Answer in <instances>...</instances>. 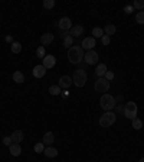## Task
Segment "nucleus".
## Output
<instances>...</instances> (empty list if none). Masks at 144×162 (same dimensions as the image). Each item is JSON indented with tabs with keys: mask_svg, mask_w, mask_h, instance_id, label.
I'll return each mask as SVG.
<instances>
[{
	"mask_svg": "<svg viewBox=\"0 0 144 162\" xmlns=\"http://www.w3.org/2000/svg\"><path fill=\"white\" fill-rule=\"evenodd\" d=\"M108 71L107 70V65L105 64H98L95 68V74L98 75V78H102V77H105V72Z\"/></svg>",
	"mask_w": 144,
	"mask_h": 162,
	"instance_id": "6ab92c4d",
	"label": "nucleus"
},
{
	"mask_svg": "<svg viewBox=\"0 0 144 162\" xmlns=\"http://www.w3.org/2000/svg\"><path fill=\"white\" fill-rule=\"evenodd\" d=\"M59 29L61 31H65L68 32L69 29H72V20H71L69 18H61V20H59Z\"/></svg>",
	"mask_w": 144,
	"mask_h": 162,
	"instance_id": "1a4fd4ad",
	"label": "nucleus"
},
{
	"mask_svg": "<svg viewBox=\"0 0 144 162\" xmlns=\"http://www.w3.org/2000/svg\"><path fill=\"white\" fill-rule=\"evenodd\" d=\"M55 64H56L55 57H53V55H46V57L43 58V64H42V65H43L46 70H51V68L55 67Z\"/></svg>",
	"mask_w": 144,
	"mask_h": 162,
	"instance_id": "9b49d317",
	"label": "nucleus"
},
{
	"mask_svg": "<svg viewBox=\"0 0 144 162\" xmlns=\"http://www.w3.org/2000/svg\"><path fill=\"white\" fill-rule=\"evenodd\" d=\"M68 59L71 64H79L84 59V49L81 46H71L68 49Z\"/></svg>",
	"mask_w": 144,
	"mask_h": 162,
	"instance_id": "f257e3e1",
	"label": "nucleus"
},
{
	"mask_svg": "<svg viewBox=\"0 0 144 162\" xmlns=\"http://www.w3.org/2000/svg\"><path fill=\"white\" fill-rule=\"evenodd\" d=\"M53 140H55L53 132H46V133L43 135V138H42V143H43L45 146H52Z\"/></svg>",
	"mask_w": 144,
	"mask_h": 162,
	"instance_id": "f8f14e48",
	"label": "nucleus"
},
{
	"mask_svg": "<svg viewBox=\"0 0 144 162\" xmlns=\"http://www.w3.org/2000/svg\"><path fill=\"white\" fill-rule=\"evenodd\" d=\"M69 33L72 35V38H79V36L84 33V26H81V25H75V26H72Z\"/></svg>",
	"mask_w": 144,
	"mask_h": 162,
	"instance_id": "2eb2a0df",
	"label": "nucleus"
},
{
	"mask_svg": "<svg viewBox=\"0 0 144 162\" xmlns=\"http://www.w3.org/2000/svg\"><path fill=\"white\" fill-rule=\"evenodd\" d=\"M10 138H12V140H13V143H20V142L25 139V135H23L22 130H14Z\"/></svg>",
	"mask_w": 144,
	"mask_h": 162,
	"instance_id": "4468645a",
	"label": "nucleus"
},
{
	"mask_svg": "<svg viewBox=\"0 0 144 162\" xmlns=\"http://www.w3.org/2000/svg\"><path fill=\"white\" fill-rule=\"evenodd\" d=\"M87 80H88V75L85 70H76L74 72V77H72V83H74L76 87H84L87 84Z\"/></svg>",
	"mask_w": 144,
	"mask_h": 162,
	"instance_id": "7ed1b4c3",
	"label": "nucleus"
},
{
	"mask_svg": "<svg viewBox=\"0 0 144 162\" xmlns=\"http://www.w3.org/2000/svg\"><path fill=\"white\" fill-rule=\"evenodd\" d=\"M10 49H12L13 54H19V52L22 51V44H20V42H13L12 46H10Z\"/></svg>",
	"mask_w": 144,
	"mask_h": 162,
	"instance_id": "b1692460",
	"label": "nucleus"
},
{
	"mask_svg": "<svg viewBox=\"0 0 144 162\" xmlns=\"http://www.w3.org/2000/svg\"><path fill=\"white\" fill-rule=\"evenodd\" d=\"M9 151H10V155H12V156H19V155L22 153V148H20L19 143H12L9 146Z\"/></svg>",
	"mask_w": 144,
	"mask_h": 162,
	"instance_id": "a211bd4d",
	"label": "nucleus"
},
{
	"mask_svg": "<svg viewBox=\"0 0 144 162\" xmlns=\"http://www.w3.org/2000/svg\"><path fill=\"white\" fill-rule=\"evenodd\" d=\"M114 77H115V74H114L113 71H107L105 72V80H108V81H111V80H114Z\"/></svg>",
	"mask_w": 144,
	"mask_h": 162,
	"instance_id": "473e14b6",
	"label": "nucleus"
},
{
	"mask_svg": "<svg viewBox=\"0 0 144 162\" xmlns=\"http://www.w3.org/2000/svg\"><path fill=\"white\" fill-rule=\"evenodd\" d=\"M115 120H117V114H115V113L105 112L104 114L100 117V125H101V127H109L115 123Z\"/></svg>",
	"mask_w": 144,
	"mask_h": 162,
	"instance_id": "20e7f679",
	"label": "nucleus"
},
{
	"mask_svg": "<svg viewBox=\"0 0 144 162\" xmlns=\"http://www.w3.org/2000/svg\"><path fill=\"white\" fill-rule=\"evenodd\" d=\"M62 96H64L65 99H66V97H69V91H68V90H65L64 93H62Z\"/></svg>",
	"mask_w": 144,
	"mask_h": 162,
	"instance_id": "e433bc0d",
	"label": "nucleus"
},
{
	"mask_svg": "<svg viewBox=\"0 0 144 162\" xmlns=\"http://www.w3.org/2000/svg\"><path fill=\"white\" fill-rule=\"evenodd\" d=\"M133 7L134 9H138V10H143L144 9V0H135L133 3Z\"/></svg>",
	"mask_w": 144,
	"mask_h": 162,
	"instance_id": "c85d7f7f",
	"label": "nucleus"
},
{
	"mask_svg": "<svg viewBox=\"0 0 144 162\" xmlns=\"http://www.w3.org/2000/svg\"><path fill=\"white\" fill-rule=\"evenodd\" d=\"M94 88H95V91H98V93H107V91L109 90V81L105 80L104 77L102 78H98V80L95 81V84H94Z\"/></svg>",
	"mask_w": 144,
	"mask_h": 162,
	"instance_id": "423d86ee",
	"label": "nucleus"
},
{
	"mask_svg": "<svg viewBox=\"0 0 144 162\" xmlns=\"http://www.w3.org/2000/svg\"><path fill=\"white\" fill-rule=\"evenodd\" d=\"M36 55H38V58H42L43 59L46 57V52H45V46H38V49H36Z\"/></svg>",
	"mask_w": 144,
	"mask_h": 162,
	"instance_id": "cd10ccee",
	"label": "nucleus"
},
{
	"mask_svg": "<svg viewBox=\"0 0 144 162\" xmlns=\"http://www.w3.org/2000/svg\"><path fill=\"white\" fill-rule=\"evenodd\" d=\"M45 156H48V158H56L58 156V149L56 148H53V146H45Z\"/></svg>",
	"mask_w": 144,
	"mask_h": 162,
	"instance_id": "f3484780",
	"label": "nucleus"
},
{
	"mask_svg": "<svg viewBox=\"0 0 144 162\" xmlns=\"http://www.w3.org/2000/svg\"><path fill=\"white\" fill-rule=\"evenodd\" d=\"M94 46H95V39L89 36V38H84L82 44H81V48L82 49H87V51H91L94 49Z\"/></svg>",
	"mask_w": 144,
	"mask_h": 162,
	"instance_id": "6e6552de",
	"label": "nucleus"
},
{
	"mask_svg": "<svg viewBox=\"0 0 144 162\" xmlns=\"http://www.w3.org/2000/svg\"><path fill=\"white\" fill-rule=\"evenodd\" d=\"M133 10H134V7H133V6H130V5L124 7V12H125V13H128V15H130L131 12H133Z\"/></svg>",
	"mask_w": 144,
	"mask_h": 162,
	"instance_id": "f704fd0d",
	"label": "nucleus"
},
{
	"mask_svg": "<svg viewBox=\"0 0 144 162\" xmlns=\"http://www.w3.org/2000/svg\"><path fill=\"white\" fill-rule=\"evenodd\" d=\"M49 93L52 96H58V94H61L62 91H61V87L59 86H51L49 87Z\"/></svg>",
	"mask_w": 144,
	"mask_h": 162,
	"instance_id": "bb28decb",
	"label": "nucleus"
},
{
	"mask_svg": "<svg viewBox=\"0 0 144 162\" xmlns=\"http://www.w3.org/2000/svg\"><path fill=\"white\" fill-rule=\"evenodd\" d=\"M33 149H35L36 153H42L45 151V145L42 143V142H38V143L35 145V148H33Z\"/></svg>",
	"mask_w": 144,
	"mask_h": 162,
	"instance_id": "7c9ffc66",
	"label": "nucleus"
},
{
	"mask_svg": "<svg viewBox=\"0 0 144 162\" xmlns=\"http://www.w3.org/2000/svg\"><path fill=\"white\" fill-rule=\"evenodd\" d=\"M115 31H117V28H115V25H107L105 26V29H104V35H107V36H111V35H114L115 33Z\"/></svg>",
	"mask_w": 144,
	"mask_h": 162,
	"instance_id": "4be33fe9",
	"label": "nucleus"
},
{
	"mask_svg": "<svg viewBox=\"0 0 144 162\" xmlns=\"http://www.w3.org/2000/svg\"><path fill=\"white\" fill-rule=\"evenodd\" d=\"M137 113H138V109H137V104L134 101H128V103L124 106V116L127 119H135L137 117Z\"/></svg>",
	"mask_w": 144,
	"mask_h": 162,
	"instance_id": "39448f33",
	"label": "nucleus"
},
{
	"mask_svg": "<svg viewBox=\"0 0 144 162\" xmlns=\"http://www.w3.org/2000/svg\"><path fill=\"white\" fill-rule=\"evenodd\" d=\"M12 143H13V140H12V138H10V136H5V138H3V145H6V146H10Z\"/></svg>",
	"mask_w": 144,
	"mask_h": 162,
	"instance_id": "2f4dec72",
	"label": "nucleus"
},
{
	"mask_svg": "<svg viewBox=\"0 0 144 162\" xmlns=\"http://www.w3.org/2000/svg\"><path fill=\"white\" fill-rule=\"evenodd\" d=\"M138 162H144V158H141V159H140V161Z\"/></svg>",
	"mask_w": 144,
	"mask_h": 162,
	"instance_id": "4c0bfd02",
	"label": "nucleus"
},
{
	"mask_svg": "<svg viewBox=\"0 0 144 162\" xmlns=\"http://www.w3.org/2000/svg\"><path fill=\"white\" fill-rule=\"evenodd\" d=\"M100 104L101 107L104 109L105 112H111L113 109H115V104H117V101H115V99H114L111 94H102L101 96V100H100Z\"/></svg>",
	"mask_w": 144,
	"mask_h": 162,
	"instance_id": "f03ea898",
	"label": "nucleus"
},
{
	"mask_svg": "<svg viewBox=\"0 0 144 162\" xmlns=\"http://www.w3.org/2000/svg\"><path fill=\"white\" fill-rule=\"evenodd\" d=\"M135 22L138 23V25H144V12L143 10L137 12V15H135Z\"/></svg>",
	"mask_w": 144,
	"mask_h": 162,
	"instance_id": "a878e982",
	"label": "nucleus"
},
{
	"mask_svg": "<svg viewBox=\"0 0 144 162\" xmlns=\"http://www.w3.org/2000/svg\"><path fill=\"white\" fill-rule=\"evenodd\" d=\"M71 84H72V78L69 75H62L59 78V84L58 86L61 87V88H69Z\"/></svg>",
	"mask_w": 144,
	"mask_h": 162,
	"instance_id": "ddd939ff",
	"label": "nucleus"
},
{
	"mask_svg": "<svg viewBox=\"0 0 144 162\" xmlns=\"http://www.w3.org/2000/svg\"><path fill=\"white\" fill-rule=\"evenodd\" d=\"M92 38H94V39H97V38H102V36H104V29H101V28H94V29H92Z\"/></svg>",
	"mask_w": 144,
	"mask_h": 162,
	"instance_id": "5701e85b",
	"label": "nucleus"
},
{
	"mask_svg": "<svg viewBox=\"0 0 144 162\" xmlns=\"http://www.w3.org/2000/svg\"><path fill=\"white\" fill-rule=\"evenodd\" d=\"M133 127H134L135 130H140L141 127H143V122H141V119H138V117H135V119H133Z\"/></svg>",
	"mask_w": 144,
	"mask_h": 162,
	"instance_id": "393cba45",
	"label": "nucleus"
},
{
	"mask_svg": "<svg viewBox=\"0 0 144 162\" xmlns=\"http://www.w3.org/2000/svg\"><path fill=\"white\" fill-rule=\"evenodd\" d=\"M6 42H12V44H13V36L7 35V36H6Z\"/></svg>",
	"mask_w": 144,
	"mask_h": 162,
	"instance_id": "c9c22d12",
	"label": "nucleus"
},
{
	"mask_svg": "<svg viewBox=\"0 0 144 162\" xmlns=\"http://www.w3.org/2000/svg\"><path fill=\"white\" fill-rule=\"evenodd\" d=\"M32 74H33L35 78H42V77H45V74H46V68H45L43 65H35L33 70H32Z\"/></svg>",
	"mask_w": 144,
	"mask_h": 162,
	"instance_id": "9d476101",
	"label": "nucleus"
},
{
	"mask_svg": "<svg viewBox=\"0 0 144 162\" xmlns=\"http://www.w3.org/2000/svg\"><path fill=\"white\" fill-rule=\"evenodd\" d=\"M84 59H85V62H87L88 65H95L100 58H98V54H97L95 51L91 49V51H87V52H85Z\"/></svg>",
	"mask_w": 144,
	"mask_h": 162,
	"instance_id": "0eeeda50",
	"label": "nucleus"
},
{
	"mask_svg": "<svg viewBox=\"0 0 144 162\" xmlns=\"http://www.w3.org/2000/svg\"><path fill=\"white\" fill-rule=\"evenodd\" d=\"M55 6V0H45L43 2V7L46 10H51Z\"/></svg>",
	"mask_w": 144,
	"mask_h": 162,
	"instance_id": "c756f323",
	"label": "nucleus"
},
{
	"mask_svg": "<svg viewBox=\"0 0 144 162\" xmlns=\"http://www.w3.org/2000/svg\"><path fill=\"white\" fill-rule=\"evenodd\" d=\"M101 42H102V45H109V42H111V39H109V36H107V35H104L102 38H101Z\"/></svg>",
	"mask_w": 144,
	"mask_h": 162,
	"instance_id": "72a5a7b5",
	"label": "nucleus"
},
{
	"mask_svg": "<svg viewBox=\"0 0 144 162\" xmlns=\"http://www.w3.org/2000/svg\"><path fill=\"white\" fill-rule=\"evenodd\" d=\"M53 42V35L52 33H43V35L40 36V44L43 46H46V45H51Z\"/></svg>",
	"mask_w": 144,
	"mask_h": 162,
	"instance_id": "dca6fc26",
	"label": "nucleus"
},
{
	"mask_svg": "<svg viewBox=\"0 0 144 162\" xmlns=\"http://www.w3.org/2000/svg\"><path fill=\"white\" fill-rule=\"evenodd\" d=\"M13 81L16 84H22L23 81H25V75H23L22 71H14L13 72Z\"/></svg>",
	"mask_w": 144,
	"mask_h": 162,
	"instance_id": "aec40b11",
	"label": "nucleus"
},
{
	"mask_svg": "<svg viewBox=\"0 0 144 162\" xmlns=\"http://www.w3.org/2000/svg\"><path fill=\"white\" fill-rule=\"evenodd\" d=\"M64 46H66V48H71V46H74V38H72V35L71 33H68L66 36H64Z\"/></svg>",
	"mask_w": 144,
	"mask_h": 162,
	"instance_id": "412c9836",
	"label": "nucleus"
}]
</instances>
